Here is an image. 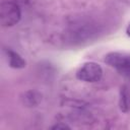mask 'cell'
Segmentation results:
<instances>
[{"mask_svg":"<svg viewBox=\"0 0 130 130\" xmlns=\"http://www.w3.org/2000/svg\"><path fill=\"white\" fill-rule=\"evenodd\" d=\"M52 128H53V129H60V128L65 129V128H70V127H69V126H67L66 124H57V125L53 126Z\"/></svg>","mask_w":130,"mask_h":130,"instance_id":"5b68a950","label":"cell"},{"mask_svg":"<svg viewBox=\"0 0 130 130\" xmlns=\"http://www.w3.org/2000/svg\"><path fill=\"white\" fill-rule=\"evenodd\" d=\"M6 54L8 56L9 65L12 68H23L25 67V61L21 58L19 54L12 50H6Z\"/></svg>","mask_w":130,"mask_h":130,"instance_id":"277c9868","label":"cell"},{"mask_svg":"<svg viewBox=\"0 0 130 130\" xmlns=\"http://www.w3.org/2000/svg\"><path fill=\"white\" fill-rule=\"evenodd\" d=\"M103 76L102 67L95 62H86L80 66L76 72V77L79 80L85 82H95L99 81Z\"/></svg>","mask_w":130,"mask_h":130,"instance_id":"3957f363","label":"cell"},{"mask_svg":"<svg viewBox=\"0 0 130 130\" xmlns=\"http://www.w3.org/2000/svg\"><path fill=\"white\" fill-rule=\"evenodd\" d=\"M126 32H127V35L130 37V23H129V25H128L127 28H126Z\"/></svg>","mask_w":130,"mask_h":130,"instance_id":"8992f818","label":"cell"},{"mask_svg":"<svg viewBox=\"0 0 130 130\" xmlns=\"http://www.w3.org/2000/svg\"><path fill=\"white\" fill-rule=\"evenodd\" d=\"M21 17L19 6L11 1H6L0 5V22L3 26H12L16 24Z\"/></svg>","mask_w":130,"mask_h":130,"instance_id":"6da1fadb","label":"cell"},{"mask_svg":"<svg viewBox=\"0 0 130 130\" xmlns=\"http://www.w3.org/2000/svg\"><path fill=\"white\" fill-rule=\"evenodd\" d=\"M105 62L109 64L111 67H114L119 73L124 76L130 77V56L122 53H109L106 58Z\"/></svg>","mask_w":130,"mask_h":130,"instance_id":"7a4b0ae2","label":"cell"}]
</instances>
